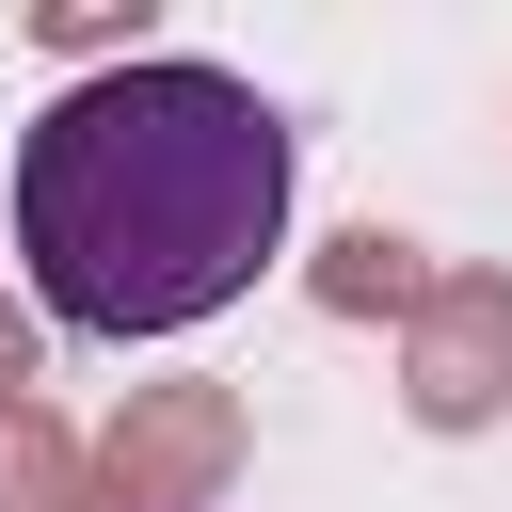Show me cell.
Returning a JSON list of instances; mask_svg holds the SVG:
<instances>
[{"instance_id":"obj_1","label":"cell","mask_w":512,"mask_h":512,"mask_svg":"<svg viewBox=\"0 0 512 512\" xmlns=\"http://www.w3.org/2000/svg\"><path fill=\"white\" fill-rule=\"evenodd\" d=\"M288 240V112L240 64L144 48L16 128V272L64 336H192Z\"/></svg>"}]
</instances>
